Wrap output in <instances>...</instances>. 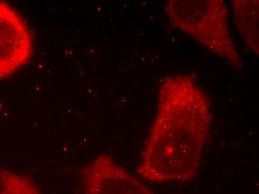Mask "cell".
Listing matches in <instances>:
<instances>
[{"instance_id": "7a4b0ae2", "label": "cell", "mask_w": 259, "mask_h": 194, "mask_svg": "<svg viewBox=\"0 0 259 194\" xmlns=\"http://www.w3.org/2000/svg\"><path fill=\"white\" fill-rule=\"evenodd\" d=\"M174 27L200 43L242 72L244 64L228 26V10L223 0H169L164 7Z\"/></svg>"}, {"instance_id": "5b68a950", "label": "cell", "mask_w": 259, "mask_h": 194, "mask_svg": "<svg viewBox=\"0 0 259 194\" xmlns=\"http://www.w3.org/2000/svg\"><path fill=\"white\" fill-rule=\"evenodd\" d=\"M234 17L240 34L252 53L258 58L259 2L233 0Z\"/></svg>"}, {"instance_id": "6da1fadb", "label": "cell", "mask_w": 259, "mask_h": 194, "mask_svg": "<svg viewBox=\"0 0 259 194\" xmlns=\"http://www.w3.org/2000/svg\"><path fill=\"white\" fill-rule=\"evenodd\" d=\"M211 120L208 97L190 75L164 79L139 175L156 183L192 180L201 163Z\"/></svg>"}, {"instance_id": "8992f818", "label": "cell", "mask_w": 259, "mask_h": 194, "mask_svg": "<svg viewBox=\"0 0 259 194\" xmlns=\"http://www.w3.org/2000/svg\"><path fill=\"white\" fill-rule=\"evenodd\" d=\"M0 194H44L32 179L8 169H0Z\"/></svg>"}, {"instance_id": "277c9868", "label": "cell", "mask_w": 259, "mask_h": 194, "mask_svg": "<svg viewBox=\"0 0 259 194\" xmlns=\"http://www.w3.org/2000/svg\"><path fill=\"white\" fill-rule=\"evenodd\" d=\"M80 179L84 194H156L107 154L83 167Z\"/></svg>"}, {"instance_id": "3957f363", "label": "cell", "mask_w": 259, "mask_h": 194, "mask_svg": "<svg viewBox=\"0 0 259 194\" xmlns=\"http://www.w3.org/2000/svg\"><path fill=\"white\" fill-rule=\"evenodd\" d=\"M34 39L24 19L0 2V80L9 78L31 60Z\"/></svg>"}]
</instances>
